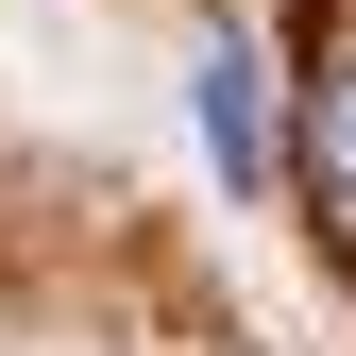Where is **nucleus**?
<instances>
[{
	"instance_id": "f257e3e1",
	"label": "nucleus",
	"mask_w": 356,
	"mask_h": 356,
	"mask_svg": "<svg viewBox=\"0 0 356 356\" xmlns=\"http://www.w3.org/2000/svg\"><path fill=\"white\" fill-rule=\"evenodd\" d=\"M289 170H305V204H323V238L356 254V17L323 34V68H305V119H289Z\"/></svg>"
},
{
	"instance_id": "f03ea898",
	"label": "nucleus",
	"mask_w": 356,
	"mask_h": 356,
	"mask_svg": "<svg viewBox=\"0 0 356 356\" xmlns=\"http://www.w3.org/2000/svg\"><path fill=\"white\" fill-rule=\"evenodd\" d=\"M204 153H220V170H254V153H272V136H254V51H238V34L204 51Z\"/></svg>"
}]
</instances>
